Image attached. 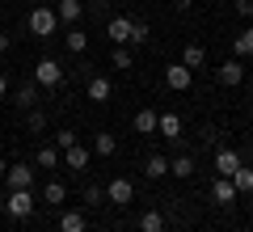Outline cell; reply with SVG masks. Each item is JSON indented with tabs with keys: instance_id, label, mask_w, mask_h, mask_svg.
Returning a JSON list of instances; mask_svg holds the SVG:
<instances>
[{
	"instance_id": "d4e9b609",
	"label": "cell",
	"mask_w": 253,
	"mask_h": 232,
	"mask_svg": "<svg viewBox=\"0 0 253 232\" xmlns=\"http://www.w3.org/2000/svg\"><path fill=\"white\" fill-rule=\"evenodd\" d=\"M232 186H236V194H249V190H253V169L241 165V169L232 173Z\"/></svg>"
},
{
	"instance_id": "e575fe53",
	"label": "cell",
	"mask_w": 253,
	"mask_h": 232,
	"mask_svg": "<svg viewBox=\"0 0 253 232\" xmlns=\"http://www.w3.org/2000/svg\"><path fill=\"white\" fill-rule=\"evenodd\" d=\"M173 9H177V13H190V9H194V0H173Z\"/></svg>"
},
{
	"instance_id": "cb8c5ba5",
	"label": "cell",
	"mask_w": 253,
	"mask_h": 232,
	"mask_svg": "<svg viewBox=\"0 0 253 232\" xmlns=\"http://www.w3.org/2000/svg\"><path fill=\"white\" fill-rule=\"evenodd\" d=\"M144 173H148V178H165V173H169V161H165V156H148V161H144Z\"/></svg>"
},
{
	"instance_id": "4fadbf2b",
	"label": "cell",
	"mask_w": 253,
	"mask_h": 232,
	"mask_svg": "<svg viewBox=\"0 0 253 232\" xmlns=\"http://www.w3.org/2000/svg\"><path fill=\"white\" fill-rule=\"evenodd\" d=\"M89 156H93L89 148H81V143H72V148L63 152V165H68V169H84V165H89Z\"/></svg>"
},
{
	"instance_id": "30bf717a",
	"label": "cell",
	"mask_w": 253,
	"mask_h": 232,
	"mask_svg": "<svg viewBox=\"0 0 253 232\" xmlns=\"http://www.w3.org/2000/svg\"><path fill=\"white\" fill-rule=\"evenodd\" d=\"M211 198H215L219 207H232V203H236V186H232V178H219L215 186H211Z\"/></svg>"
},
{
	"instance_id": "277c9868",
	"label": "cell",
	"mask_w": 253,
	"mask_h": 232,
	"mask_svg": "<svg viewBox=\"0 0 253 232\" xmlns=\"http://www.w3.org/2000/svg\"><path fill=\"white\" fill-rule=\"evenodd\" d=\"M165 85H169L173 93H186L190 85H194V68H186V63H169V68H165Z\"/></svg>"
},
{
	"instance_id": "e0dca14e",
	"label": "cell",
	"mask_w": 253,
	"mask_h": 232,
	"mask_svg": "<svg viewBox=\"0 0 253 232\" xmlns=\"http://www.w3.org/2000/svg\"><path fill=\"white\" fill-rule=\"evenodd\" d=\"M156 123H161L156 110H139V114H135V131L139 135H156Z\"/></svg>"
},
{
	"instance_id": "836d02e7",
	"label": "cell",
	"mask_w": 253,
	"mask_h": 232,
	"mask_svg": "<svg viewBox=\"0 0 253 232\" xmlns=\"http://www.w3.org/2000/svg\"><path fill=\"white\" fill-rule=\"evenodd\" d=\"M203 143H219V131H215V127H203Z\"/></svg>"
},
{
	"instance_id": "6da1fadb",
	"label": "cell",
	"mask_w": 253,
	"mask_h": 232,
	"mask_svg": "<svg viewBox=\"0 0 253 232\" xmlns=\"http://www.w3.org/2000/svg\"><path fill=\"white\" fill-rule=\"evenodd\" d=\"M4 211H9L13 220H30V215H34V194H30V190H9Z\"/></svg>"
},
{
	"instance_id": "8992f818",
	"label": "cell",
	"mask_w": 253,
	"mask_h": 232,
	"mask_svg": "<svg viewBox=\"0 0 253 232\" xmlns=\"http://www.w3.org/2000/svg\"><path fill=\"white\" fill-rule=\"evenodd\" d=\"M241 152L236 148H215V169H219V178H232L236 169H241Z\"/></svg>"
},
{
	"instance_id": "484cf974",
	"label": "cell",
	"mask_w": 253,
	"mask_h": 232,
	"mask_svg": "<svg viewBox=\"0 0 253 232\" xmlns=\"http://www.w3.org/2000/svg\"><path fill=\"white\" fill-rule=\"evenodd\" d=\"M42 198H46V203H55V207H59L63 198H68V186H63V182H46V190H42Z\"/></svg>"
},
{
	"instance_id": "52a82bcc",
	"label": "cell",
	"mask_w": 253,
	"mask_h": 232,
	"mask_svg": "<svg viewBox=\"0 0 253 232\" xmlns=\"http://www.w3.org/2000/svg\"><path fill=\"white\" fill-rule=\"evenodd\" d=\"M131 26H135V21H131V17H110V21H106V38H110V43H114V46L131 43Z\"/></svg>"
},
{
	"instance_id": "ba28073f",
	"label": "cell",
	"mask_w": 253,
	"mask_h": 232,
	"mask_svg": "<svg viewBox=\"0 0 253 232\" xmlns=\"http://www.w3.org/2000/svg\"><path fill=\"white\" fill-rule=\"evenodd\" d=\"M215 81H219V85H228V89H236V85L245 81V63H241V59H228L224 68L215 72Z\"/></svg>"
},
{
	"instance_id": "ac0fdd59",
	"label": "cell",
	"mask_w": 253,
	"mask_h": 232,
	"mask_svg": "<svg viewBox=\"0 0 253 232\" xmlns=\"http://www.w3.org/2000/svg\"><path fill=\"white\" fill-rule=\"evenodd\" d=\"M13 101H17L21 110H34V106H38V81L21 85V89H17V97H13Z\"/></svg>"
},
{
	"instance_id": "4dcf8cb0",
	"label": "cell",
	"mask_w": 253,
	"mask_h": 232,
	"mask_svg": "<svg viewBox=\"0 0 253 232\" xmlns=\"http://www.w3.org/2000/svg\"><path fill=\"white\" fill-rule=\"evenodd\" d=\"M101 198H106V190H101L97 182H93V186H84V203H101Z\"/></svg>"
},
{
	"instance_id": "ffe728a7",
	"label": "cell",
	"mask_w": 253,
	"mask_h": 232,
	"mask_svg": "<svg viewBox=\"0 0 253 232\" xmlns=\"http://www.w3.org/2000/svg\"><path fill=\"white\" fill-rule=\"evenodd\" d=\"M59 232H84V211H63L59 215Z\"/></svg>"
},
{
	"instance_id": "1f68e13d",
	"label": "cell",
	"mask_w": 253,
	"mask_h": 232,
	"mask_svg": "<svg viewBox=\"0 0 253 232\" xmlns=\"http://www.w3.org/2000/svg\"><path fill=\"white\" fill-rule=\"evenodd\" d=\"M72 143H76V131H59V143H55V148H59V152H68Z\"/></svg>"
},
{
	"instance_id": "7a4b0ae2",
	"label": "cell",
	"mask_w": 253,
	"mask_h": 232,
	"mask_svg": "<svg viewBox=\"0 0 253 232\" xmlns=\"http://www.w3.org/2000/svg\"><path fill=\"white\" fill-rule=\"evenodd\" d=\"M55 30H59V13H55V9H34V13H30V34L51 38Z\"/></svg>"
},
{
	"instance_id": "d6986e66",
	"label": "cell",
	"mask_w": 253,
	"mask_h": 232,
	"mask_svg": "<svg viewBox=\"0 0 253 232\" xmlns=\"http://www.w3.org/2000/svg\"><path fill=\"white\" fill-rule=\"evenodd\" d=\"M139 232H165V215L156 211V207L144 211V215H139Z\"/></svg>"
},
{
	"instance_id": "44dd1931",
	"label": "cell",
	"mask_w": 253,
	"mask_h": 232,
	"mask_svg": "<svg viewBox=\"0 0 253 232\" xmlns=\"http://www.w3.org/2000/svg\"><path fill=\"white\" fill-rule=\"evenodd\" d=\"M169 173H173V178H194V156H173Z\"/></svg>"
},
{
	"instance_id": "5b68a950",
	"label": "cell",
	"mask_w": 253,
	"mask_h": 232,
	"mask_svg": "<svg viewBox=\"0 0 253 232\" xmlns=\"http://www.w3.org/2000/svg\"><path fill=\"white\" fill-rule=\"evenodd\" d=\"M106 198H110V203H118V207H126L131 198H135V182H131V178H114L106 186Z\"/></svg>"
},
{
	"instance_id": "603a6c76",
	"label": "cell",
	"mask_w": 253,
	"mask_h": 232,
	"mask_svg": "<svg viewBox=\"0 0 253 232\" xmlns=\"http://www.w3.org/2000/svg\"><path fill=\"white\" fill-rule=\"evenodd\" d=\"M203 59H207V51H203L199 43H190L186 51H181V63H186V68H203Z\"/></svg>"
},
{
	"instance_id": "2e32d148",
	"label": "cell",
	"mask_w": 253,
	"mask_h": 232,
	"mask_svg": "<svg viewBox=\"0 0 253 232\" xmlns=\"http://www.w3.org/2000/svg\"><path fill=\"white\" fill-rule=\"evenodd\" d=\"M93 152H97V156H114V152H118V139H114L110 131H97V135H93Z\"/></svg>"
},
{
	"instance_id": "f1b7e54d",
	"label": "cell",
	"mask_w": 253,
	"mask_h": 232,
	"mask_svg": "<svg viewBox=\"0 0 253 232\" xmlns=\"http://www.w3.org/2000/svg\"><path fill=\"white\" fill-rule=\"evenodd\" d=\"M26 127H30V131H42V127H46V114H42V110H26Z\"/></svg>"
},
{
	"instance_id": "9c48e42d",
	"label": "cell",
	"mask_w": 253,
	"mask_h": 232,
	"mask_svg": "<svg viewBox=\"0 0 253 232\" xmlns=\"http://www.w3.org/2000/svg\"><path fill=\"white\" fill-rule=\"evenodd\" d=\"M4 182H9V190H30V182H34V169H30V165H9Z\"/></svg>"
},
{
	"instance_id": "7402d4cb",
	"label": "cell",
	"mask_w": 253,
	"mask_h": 232,
	"mask_svg": "<svg viewBox=\"0 0 253 232\" xmlns=\"http://www.w3.org/2000/svg\"><path fill=\"white\" fill-rule=\"evenodd\" d=\"M63 43H68V51H72V55H81L84 51V46H89V34H84V30H68V34H63Z\"/></svg>"
},
{
	"instance_id": "d590c367",
	"label": "cell",
	"mask_w": 253,
	"mask_h": 232,
	"mask_svg": "<svg viewBox=\"0 0 253 232\" xmlns=\"http://www.w3.org/2000/svg\"><path fill=\"white\" fill-rule=\"evenodd\" d=\"M9 46H13V38H9V34H0V55L9 51Z\"/></svg>"
},
{
	"instance_id": "f546056e",
	"label": "cell",
	"mask_w": 253,
	"mask_h": 232,
	"mask_svg": "<svg viewBox=\"0 0 253 232\" xmlns=\"http://www.w3.org/2000/svg\"><path fill=\"white\" fill-rule=\"evenodd\" d=\"M148 38H152V34H148V21H135V26H131V43H135V46H144Z\"/></svg>"
},
{
	"instance_id": "4316f807",
	"label": "cell",
	"mask_w": 253,
	"mask_h": 232,
	"mask_svg": "<svg viewBox=\"0 0 253 232\" xmlns=\"http://www.w3.org/2000/svg\"><path fill=\"white\" fill-rule=\"evenodd\" d=\"M236 55H253V26H245L236 34Z\"/></svg>"
},
{
	"instance_id": "8fae6325",
	"label": "cell",
	"mask_w": 253,
	"mask_h": 232,
	"mask_svg": "<svg viewBox=\"0 0 253 232\" xmlns=\"http://www.w3.org/2000/svg\"><path fill=\"white\" fill-rule=\"evenodd\" d=\"M55 13H59L63 26H76V21H81V13H84V4H81V0H59V9H55Z\"/></svg>"
},
{
	"instance_id": "74e56055",
	"label": "cell",
	"mask_w": 253,
	"mask_h": 232,
	"mask_svg": "<svg viewBox=\"0 0 253 232\" xmlns=\"http://www.w3.org/2000/svg\"><path fill=\"white\" fill-rule=\"evenodd\" d=\"M4 173H9V165H4V156H0V182H4Z\"/></svg>"
},
{
	"instance_id": "3957f363",
	"label": "cell",
	"mask_w": 253,
	"mask_h": 232,
	"mask_svg": "<svg viewBox=\"0 0 253 232\" xmlns=\"http://www.w3.org/2000/svg\"><path fill=\"white\" fill-rule=\"evenodd\" d=\"M34 81L42 85V89H59V85H63V68L55 59H38L34 63Z\"/></svg>"
},
{
	"instance_id": "7c38bea8",
	"label": "cell",
	"mask_w": 253,
	"mask_h": 232,
	"mask_svg": "<svg viewBox=\"0 0 253 232\" xmlns=\"http://www.w3.org/2000/svg\"><path fill=\"white\" fill-rule=\"evenodd\" d=\"M156 131H161L165 139H181V118L165 110V114H161V123H156Z\"/></svg>"
},
{
	"instance_id": "d6a6232c",
	"label": "cell",
	"mask_w": 253,
	"mask_h": 232,
	"mask_svg": "<svg viewBox=\"0 0 253 232\" xmlns=\"http://www.w3.org/2000/svg\"><path fill=\"white\" fill-rule=\"evenodd\" d=\"M236 13L241 17H253V0H236Z\"/></svg>"
},
{
	"instance_id": "9a60e30c",
	"label": "cell",
	"mask_w": 253,
	"mask_h": 232,
	"mask_svg": "<svg viewBox=\"0 0 253 232\" xmlns=\"http://www.w3.org/2000/svg\"><path fill=\"white\" fill-rule=\"evenodd\" d=\"M59 165H63V152L55 148V143L38 148V169H59Z\"/></svg>"
},
{
	"instance_id": "5bb4252c",
	"label": "cell",
	"mask_w": 253,
	"mask_h": 232,
	"mask_svg": "<svg viewBox=\"0 0 253 232\" xmlns=\"http://www.w3.org/2000/svg\"><path fill=\"white\" fill-rule=\"evenodd\" d=\"M110 93H114V85L106 76H89V101H110Z\"/></svg>"
},
{
	"instance_id": "83f0119b",
	"label": "cell",
	"mask_w": 253,
	"mask_h": 232,
	"mask_svg": "<svg viewBox=\"0 0 253 232\" xmlns=\"http://www.w3.org/2000/svg\"><path fill=\"white\" fill-rule=\"evenodd\" d=\"M110 63H114L118 72H126V68H131V55H126V46H114V55H110Z\"/></svg>"
},
{
	"instance_id": "8d00e7d4",
	"label": "cell",
	"mask_w": 253,
	"mask_h": 232,
	"mask_svg": "<svg viewBox=\"0 0 253 232\" xmlns=\"http://www.w3.org/2000/svg\"><path fill=\"white\" fill-rule=\"evenodd\" d=\"M4 93H9V81H4V72H0V97H4Z\"/></svg>"
}]
</instances>
